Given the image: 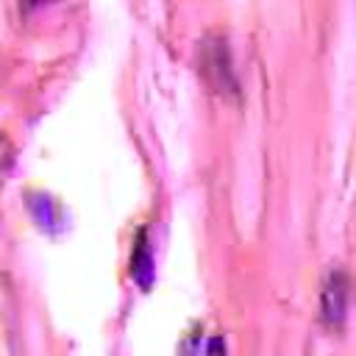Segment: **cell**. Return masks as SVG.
<instances>
[{"mask_svg":"<svg viewBox=\"0 0 356 356\" xmlns=\"http://www.w3.org/2000/svg\"><path fill=\"white\" fill-rule=\"evenodd\" d=\"M320 309H323V320L328 328L339 331L348 314V275L334 267L323 284V295H320Z\"/></svg>","mask_w":356,"mask_h":356,"instance_id":"1","label":"cell"},{"mask_svg":"<svg viewBox=\"0 0 356 356\" xmlns=\"http://www.w3.org/2000/svg\"><path fill=\"white\" fill-rule=\"evenodd\" d=\"M153 250H150V242H147V231L139 228L136 234V245H134V253H131V275L134 281L147 289L153 284Z\"/></svg>","mask_w":356,"mask_h":356,"instance_id":"2","label":"cell"},{"mask_svg":"<svg viewBox=\"0 0 356 356\" xmlns=\"http://www.w3.org/2000/svg\"><path fill=\"white\" fill-rule=\"evenodd\" d=\"M206 356H225V342H222V337H211V339H209Z\"/></svg>","mask_w":356,"mask_h":356,"instance_id":"3","label":"cell"}]
</instances>
